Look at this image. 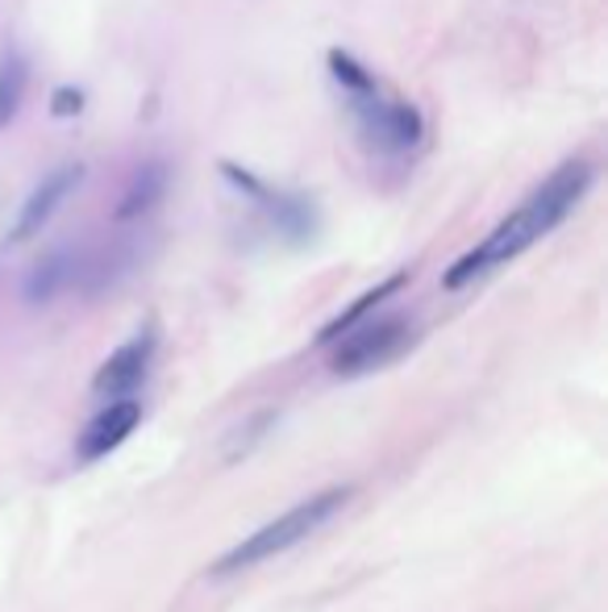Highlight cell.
Instances as JSON below:
<instances>
[{
  "label": "cell",
  "instance_id": "cell-5",
  "mask_svg": "<svg viewBox=\"0 0 608 612\" xmlns=\"http://www.w3.org/2000/svg\"><path fill=\"white\" fill-rule=\"evenodd\" d=\"M138 417H142V408L134 405V400H117V405H109L105 412H96L92 426L84 429V442H80L84 459H101L109 450H117V446L134 434Z\"/></svg>",
  "mask_w": 608,
  "mask_h": 612
},
{
  "label": "cell",
  "instance_id": "cell-6",
  "mask_svg": "<svg viewBox=\"0 0 608 612\" xmlns=\"http://www.w3.org/2000/svg\"><path fill=\"white\" fill-rule=\"evenodd\" d=\"M163 192H167V167H163V163H146V167H138V175L130 180V187H125V196L113 217H117V222H134V217L151 213V208L163 201Z\"/></svg>",
  "mask_w": 608,
  "mask_h": 612
},
{
  "label": "cell",
  "instance_id": "cell-10",
  "mask_svg": "<svg viewBox=\"0 0 608 612\" xmlns=\"http://www.w3.org/2000/svg\"><path fill=\"white\" fill-rule=\"evenodd\" d=\"M330 71H333V80L347 88V92H354L359 101H367L371 92H375V75L354 59V54L347 51H330Z\"/></svg>",
  "mask_w": 608,
  "mask_h": 612
},
{
  "label": "cell",
  "instance_id": "cell-4",
  "mask_svg": "<svg viewBox=\"0 0 608 612\" xmlns=\"http://www.w3.org/2000/svg\"><path fill=\"white\" fill-rule=\"evenodd\" d=\"M151 355H155V334H138L134 341H125L117 355H109V363L92 379V388L105 391V396L138 388L146 367H151Z\"/></svg>",
  "mask_w": 608,
  "mask_h": 612
},
{
  "label": "cell",
  "instance_id": "cell-9",
  "mask_svg": "<svg viewBox=\"0 0 608 612\" xmlns=\"http://www.w3.org/2000/svg\"><path fill=\"white\" fill-rule=\"evenodd\" d=\"M25 59L21 54H9L4 63H0V130H9L13 118H18L21 109V96H25Z\"/></svg>",
  "mask_w": 608,
  "mask_h": 612
},
{
  "label": "cell",
  "instance_id": "cell-13",
  "mask_svg": "<svg viewBox=\"0 0 608 612\" xmlns=\"http://www.w3.org/2000/svg\"><path fill=\"white\" fill-rule=\"evenodd\" d=\"M84 113V92L75 84H59L51 92V118L68 121V118H80Z\"/></svg>",
  "mask_w": 608,
  "mask_h": 612
},
{
  "label": "cell",
  "instance_id": "cell-12",
  "mask_svg": "<svg viewBox=\"0 0 608 612\" xmlns=\"http://www.w3.org/2000/svg\"><path fill=\"white\" fill-rule=\"evenodd\" d=\"M276 222L284 225L292 238H309V234H313V217H309V204L305 201H279Z\"/></svg>",
  "mask_w": 608,
  "mask_h": 612
},
{
  "label": "cell",
  "instance_id": "cell-7",
  "mask_svg": "<svg viewBox=\"0 0 608 612\" xmlns=\"http://www.w3.org/2000/svg\"><path fill=\"white\" fill-rule=\"evenodd\" d=\"M371 130L388 142V146H413L421 142V130H425V121L413 104H388V109H375L371 113Z\"/></svg>",
  "mask_w": 608,
  "mask_h": 612
},
{
  "label": "cell",
  "instance_id": "cell-1",
  "mask_svg": "<svg viewBox=\"0 0 608 612\" xmlns=\"http://www.w3.org/2000/svg\"><path fill=\"white\" fill-rule=\"evenodd\" d=\"M347 500H350V488H326V492H317L313 500L296 504L292 512H284V517H276V521H267L259 533H250L243 545H234L226 559L213 562V575H229V571L255 567V562L271 559V554H284L288 545H296L300 538H309L317 526H326Z\"/></svg>",
  "mask_w": 608,
  "mask_h": 612
},
{
  "label": "cell",
  "instance_id": "cell-8",
  "mask_svg": "<svg viewBox=\"0 0 608 612\" xmlns=\"http://www.w3.org/2000/svg\"><path fill=\"white\" fill-rule=\"evenodd\" d=\"M400 284H404V275H392L388 284H380V288L363 292V296H359L354 305L342 308V313H338V317H333V322L326 325V329H321V341H333L338 334H347V329H354V325L363 322V317H367V313H371L375 305H383V300H388V296H392V292H396Z\"/></svg>",
  "mask_w": 608,
  "mask_h": 612
},
{
  "label": "cell",
  "instance_id": "cell-2",
  "mask_svg": "<svg viewBox=\"0 0 608 612\" xmlns=\"http://www.w3.org/2000/svg\"><path fill=\"white\" fill-rule=\"evenodd\" d=\"M404 341H409V325L400 322V317L363 325V329H354V334L333 350L330 367L338 375H363V371H371V367L388 363V358H396Z\"/></svg>",
  "mask_w": 608,
  "mask_h": 612
},
{
  "label": "cell",
  "instance_id": "cell-11",
  "mask_svg": "<svg viewBox=\"0 0 608 612\" xmlns=\"http://www.w3.org/2000/svg\"><path fill=\"white\" fill-rule=\"evenodd\" d=\"M63 267H68V258H63V255L47 258V263H42L34 275H30V284H25V296H30V300H51L54 292H59V284H63V275H68Z\"/></svg>",
  "mask_w": 608,
  "mask_h": 612
},
{
  "label": "cell",
  "instance_id": "cell-14",
  "mask_svg": "<svg viewBox=\"0 0 608 612\" xmlns=\"http://www.w3.org/2000/svg\"><path fill=\"white\" fill-rule=\"evenodd\" d=\"M221 175H226V180H229L234 187H243L246 196H259V201L267 196V187H262L259 180H255V175H250L246 167H238V163H229V159L221 163Z\"/></svg>",
  "mask_w": 608,
  "mask_h": 612
},
{
  "label": "cell",
  "instance_id": "cell-3",
  "mask_svg": "<svg viewBox=\"0 0 608 612\" xmlns=\"http://www.w3.org/2000/svg\"><path fill=\"white\" fill-rule=\"evenodd\" d=\"M80 180H84V167L80 163H68V167H59L51 171L42 184L30 192V201L21 204V213H18V225H13V234L9 238L13 242H30L34 234H42V225L54 217V208L68 201L71 192L80 187Z\"/></svg>",
  "mask_w": 608,
  "mask_h": 612
}]
</instances>
